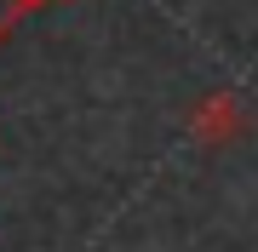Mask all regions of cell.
Returning <instances> with one entry per match:
<instances>
[{
    "label": "cell",
    "mask_w": 258,
    "mask_h": 252,
    "mask_svg": "<svg viewBox=\"0 0 258 252\" xmlns=\"http://www.w3.org/2000/svg\"><path fill=\"white\" fill-rule=\"evenodd\" d=\"M23 6H35V0H0V40H6V29L18 23V12Z\"/></svg>",
    "instance_id": "cell-2"
},
{
    "label": "cell",
    "mask_w": 258,
    "mask_h": 252,
    "mask_svg": "<svg viewBox=\"0 0 258 252\" xmlns=\"http://www.w3.org/2000/svg\"><path fill=\"white\" fill-rule=\"evenodd\" d=\"M184 126L195 132V138H207V143H230L235 132L252 126V115H247V98H235V92H207V98L189 109Z\"/></svg>",
    "instance_id": "cell-1"
}]
</instances>
